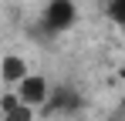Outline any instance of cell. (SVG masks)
<instances>
[{
	"instance_id": "cell-1",
	"label": "cell",
	"mask_w": 125,
	"mask_h": 121,
	"mask_svg": "<svg viewBox=\"0 0 125 121\" xmlns=\"http://www.w3.org/2000/svg\"><path fill=\"white\" fill-rule=\"evenodd\" d=\"M78 17V10H74V0H51L47 7H44L41 14V27L47 34H64L71 24Z\"/></svg>"
},
{
	"instance_id": "cell-2",
	"label": "cell",
	"mask_w": 125,
	"mask_h": 121,
	"mask_svg": "<svg viewBox=\"0 0 125 121\" xmlns=\"http://www.w3.org/2000/svg\"><path fill=\"white\" fill-rule=\"evenodd\" d=\"M17 101H21L24 108H37V104H44L47 101V94H51V84L41 78V74H27V78L17 84Z\"/></svg>"
},
{
	"instance_id": "cell-3",
	"label": "cell",
	"mask_w": 125,
	"mask_h": 121,
	"mask_svg": "<svg viewBox=\"0 0 125 121\" xmlns=\"http://www.w3.org/2000/svg\"><path fill=\"white\" fill-rule=\"evenodd\" d=\"M0 78H3V84H21L27 78V60L17 54H7L0 60Z\"/></svg>"
},
{
	"instance_id": "cell-4",
	"label": "cell",
	"mask_w": 125,
	"mask_h": 121,
	"mask_svg": "<svg viewBox=\"0 0 125 121\" xmlns=\"http://www.w3.org/2000/svg\"><path fill=\"white\" fill-rule=\"evenodd\" d=\"M3 121H34V111H31V108H24V104H17L14 111H7V114H3Z\"/></svg>"
},
{
	"instance_id": "cell-5",
	"label": "cell",
	"mask_w": 125,
	"mask_h": 121,
	"mask_svg": "<svg viewBox=\"0 0 125 121\" xmlns=\"http://www.w3.org/2000/svg\"><path fill=\"white\" fill-rule=\"evenodd\" d=\"M108 17L115 24H125V0H108Z\"/></svg>"
},
{
	"instance_id": "cell-6",
	"label": "cell",
	"mask_w": 125,
	"mask_h": 121,
	"mask_svg": "<svg viewBox=\"0 0 125 121\" xmlns=\"http://www.w3.org/2000/svg\"><path fill=\"white\" fill-rule=\"evenodd\" d=\"M17 104H21V101H17V94H14V91H7V94H3V98H0V111H3V114H7V111H14V108H17Z\"/></svg>"
}]
</instances>
